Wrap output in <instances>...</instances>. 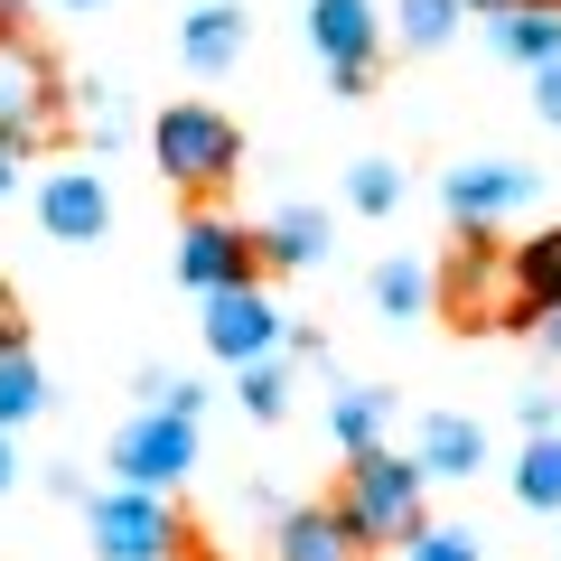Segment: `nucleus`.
Masks as SVG:
<instances>
[{
	"mask_svg": "<svg viewBox=\"0 0 561 561\" xmlns=\"http://www.w3.org/2000/svg\"><path fill=\"white\" fill-rule=\"evenodd\" d=\"M421 486H431V468L421 459H393V449H346V478H337V515L356 524V542H412L421 524Z\"/></svg>",
	"mask_w": 561,
	"mask_h": 561,
	"instance_id": "obj_1",
	"label": "nucleus"
},
{
	"mask_svg": "<svg viewBox=\"0 0 561 561\" xmlns=\"http://www.w3.org/2000/svg\"><path fill=\"white\" fill-rule=\"evenodd\" d=\"M440 300L459 328H524V290H515V243H496V225H459L440 272Z\"/></svg>",
	"mask_w": 561,
	"mask_h": 561,
	"instance_id": "obj_2",
	"label": "nucleus"
},
{
	"mask_svg": "<svg viewBox=\"0 0 561 561\" xmlns=\"http://www.w3.org/2000/svg\"><path fill=\"white\" fill-rule=\"evenodd\" d=\"M150 150H160V169L179 187H197V197H216V187L243 169V131L216 113V103H169V113L150 122Z\"/></svg>",
	"mask_w": 561,
	"mask_h": 561,
	"instance_id": "obj_3",
	"label": "nucleus"
},
{
	"mask_svg": "<svg viewBox=\"0 0 561 561\" xmlns=\"http://www.w3.org/2000/svg\"><path fill=\"white\" fill-rule=\"evenodd\" d=\"M66 131V103H57V66H47L38 38H20V28L0 20V140H20V150H38V140Z\"/></svg>",
	"mask_w": 561,
	"mask_h": 561,
	"instance_id": "obj_4",
	"label": "nucleus"
},
{
	"mask_svg": "<svg viewBox=\"0 0 561 561\" xmlns=\"http://www.w3.org/2000/svg\"><path fill=\"white\" fill-rule=\"evenodd\" d=\"M84 534H94L103 561H169L187 542L179 515H169V496H150V486H103L84 505Z\"/></svg>",
	"mask_w": 561,
	"mask_h": 561,
	"instance_id": "obj_5",
	"label": "nucleus"
},
{
	"mask_svg": "<svg viewBox=\"0 0 561 561\" xmlns=\"http://www.w3.org/2000/svg\"><path fill=\"white\" fill-rule=\"evenodd\" d=\"M113 468H122V486H150V496H169V486L197 468V412H179V402H150L140 421H122Z\"/></svg>",
	"mask_w": 561,
	"mask_h": 561,
	"instance_id": "obj_6",
	"label": "nucleus"
},
{
	"mask_svg": "<svg viewBox=\"0 0 561 561\" xmlns=\"http://www.w3.org/2000/svg\"><path fill=\"white\" fill-rule=\"evenodd\" d=\"M534 169H515V160H468V169H449L440 179V206H449V225H505V216H524L534 206Z\"/></svg>",
	"mask_w": 561,
	"mask_h": 561,
	"instance_id": "obj_7",
	"label": "nucleus"
},
{
	"mask_svg": "<svg viewBox=\"0 0 561 561\" xmlns=\"http://www.w3.org/2000/svg\"><path fill=\"white\" fill-rule=\"evenodd\" d=\"M206 346L225 365H253L280 346V309L262 300V280H234V290H206Z\"/></svg>",
	"mask_w": 561,
	"mask_h": 561,
	"instance_id": "obj_8",
	"label": "nucleus"
},
{
	"mask_svg": "<svg viewBox=\"0 0 561 561\" xmlns=\"http://www.w3.org/2000/svg\"><path fill=\"white\" fill-rule=\"evenodd\" d=\"M253 272H262V243L234 234V225L197 216V225L179 234V280L197 290V300H206V290H234V280H253Z\"/></svg>",
	"mask_w": 561,
	"mask_h": 561,
	"instance_id": "obj_9",
	"label": "nucleus"
},
{
	"mask_svg": "<svg viewBox=\"0 0 561 561\" xmlns=\"http://www.w3.org/2000/svg\"><path fill=\"white\" fill-rule=\"evenodd\" d=\"M309 47H319L328 76H337V66H375L383 10H375V0H309Z\"/></svg>",
	"mask_w": 561,
	"mask_h": 561,
	"instance_id": "obj_10",
	"label": "nucleus"
},
{
	"mask_svg": "<svg viewBox=\"0 0 561 561\" xmlns=\"http://www.w3.org/2000/svg\"><path fill=\"white\" fill-rule=\"evenodd\" d=\"M38 225L57 243H103V225H113V197H103L94 169H57V179L38 187Z\"/></svg>",
	"mask_w": 561,
	"mask_h": 561,
	"instance_id": "obj_11",
	"label": "nucleus"
},
{
	"mask_svg": "<svg viewBox=\"0 0 561 561\" xmlns=\"http://www.w3.org/2000/svg\"><path fill=\"white\" fill-rule=\"evenodd\" d=\"M243 47H253V20H243L234 0H197L179 28V57L197 66V76H225V66H243Z\"/></svg>",
	"mask_w": 561,
	"mask_h": 561,
	"instance_id": "obj_12",
	"label": "nucleus"
},
{
	"mask_svg": "<svg viewBox=\"0 0 561 561\" xmlns=\"http://www.w3.org/2000/svg\"><path fill=\"white\" fill-rule=\"evenodd\" d=\"M486 38L515 66H552L561 57V0H505V10H486Z\"/></svg>",
	"mask_w": 561,
	"mask_h": 561,
	"instance_id": "obj_13",
	"label": "nucleus"
},
{
	"mask_svg": "<svg viewBox=\"0 0 561 561\" xmlns=\"http://www.w3.org/2000/svg\"><path fill=\"white\" fill-rule=\"evenodd\" d=\"M272 552L280 561H365V542H356V524H346L337 505H290L280 534H272Z\"/></svg>",
	"mask_w": 561,
	"mask_h": 561,
	"instance_id": "obj_14",
	"label": "nucleus"
},
{
	"mask_svg": "<svg viewBox=\"0 0 561 561\" xmlns=\"http://www.w3.org/2000/svg\"><path fill=\"white\" fill-rule=\"evenodd\" d=\"M431 478H478L486 468V421H468V412H431L421 421V449H412Z\"/></svg>",
	"mask_w": 561,
	"mask_h": 561,
	"instance_id": "obj_15",
	"label": "nucleus"
},
{
	"mask_svg": "<svg viewBox=\"0 0 561 561\" xmlns=\"http://www.w3.org/2000/svg\"><path fill=\"white\" fill-rule=\"evenodd\" d=\"M253 243H262V262H280V272H309V262H328V216L319 206H280Z\"/></svg>",
	"mask_w": 561,
	"mask_h": 561,
	"instance_id": "obj_16",
	"label": "nucleus"
},
{
	"mask_svg": "<svg viewBox=\"0 0 561 561\" xmlns=\"http://www.w3.org/2000/svg\"><path fill=\"white\" fill-rule=\"evenodd\" d=\"M328 431H337V449H375L383 431H393V393H383V383H346L337 412H328Z\"/></svg>",
	"mask_w": 561,
	"mask_h": 561,
	"instance_id": "obj_17",
	"label": "nucleus"
},
{
	"mask_svg": "<svg viewBox=\"0 0 561 561\" xmlns=\"http://www.w3.org/2000/svg\"><path fill=\"white\" fill-rule=\"evenodd\" d=\"M515 505L561 515V431H534V449L515 459Z\"/></svg>",
	"mask_w": 561,
	"mask_h": 561,
	"instance_id": "obj_18",
	"label": "nucleus"
},
{
	"mask_svg": "<svg viewBox=\"0 0 561 561\" xmlns=\"http://www.w3.org/2000/svg\"><path fill=\"white\" fill-rule=\"evenodd\" d=\"M375 300H383V319H421V309H431V300H440V280H431V272H421V262H383V272H375Z\"/></svg>",
	"mask_w": 561,
	"mask_h": 561,
	"instance_id": "obj_19",
	"label": "nucleus"
},
{
	"mask_svg": "<svg viewBox=\"0 0 561 561\" xmlns=\"http://www.w3.org/2000/svg\"><path fill=\"white\" fill-rule=\"evenodd\" d=\"M459 20H468V0H393V38L402 47H449Z\"/></svg>",
	"mask_w": 561,
	"mask_h": 561,
	"instance_id": "obj_20",
	"label": "nucleus"
},
{
	"mask_svg": "<svg viewBox=\"0 0 561 561\" xmlns=\"http://www.w3.org/2000/svg\"><path fill=\"white\" fill-rule=\"evenodd\" d=\"M515 290L524 300H561V225H542L534 243H515Z\"/></svg>",
	"mask_w": 561,
	"mask_h": 561,
	"instance_id": "obj_21",
	"label": "nucleus"
},
{
	"mask_svg": "<svg viewBox=\"0 0 561 561\" xmlns=\"http://www.w3.org/2000/svg\"><path fill=\"white\" fill-rule=\"evenodd\" d=\"M38 402H47L38 356H28V346H10V356H0V431H10V421H28Z\"/></svg>",
	"mask_w": 561,
	"mask_h": 561,
	"instance_id": "obj_22",
	"label": "nucleus"
},
{
	"mask_svg": "<svg viewBox=\"0 0 561 561\" xmlns=\"http://www.w3.org/2000/svg\"><path fill=\"white\" fill-rule=\"evenodd\" d=\"M346 206H356V216H393L402 206V169L393 160H356L346 169Z\"/></svg>",
	"mask_w": 561,
	"mask_h": 561,
	"instance_id": "obj_23",
	"label": "nucleus"
},
{
	"mask_svg": "<svg viewBox=\"0 0 561 561\" xmlns=\"http://www.w3.org/2000/svg\"><path fill=\"white\" fill-rule=\"evenodd\" d=\"M234 375H243V412H253V421H280V402H290L280 356H253V365H234Z\"/></svg>",
	"mask_w": 561,
	"mask_h": 561,
	"instance_id": "obj_24",
	"label": "nucleus"
},
{
	"mask_svg": "<svg viewBox=\"0 0 561 561\" xmlns=\"http://www.w3.org/2000/svg\"><path fill=\"white\" fill-rule=\"evenodd\" d=\"M402 561H486V552H478L468 524H421V534L402 542Z\"/></svg>",
	"mask_w": 561,
	"mask_h": 561,
	"instance_id": "obj_25",
	"label": "nucleus"
},
{
	"mask_svg": "<svg viewBox=\"0 0 561 561\" xmlns=\"http://www.w3.org/2000/svg\"><path fill=\"white\" fill-rule=\"evenodd\" d=\"M534 113L561 131V57H552V66H534Z\"/></svg>",
	"mask_w": 561,
	"mask_h": 561,
	"instance_id": "obj_26",
	"label": "nucleus"
},
{
	"mask_svg": "<svg viewBox=\"0 0 561 561\" xmlns=\"http://www.w3.org/2000/svg\"><path fill=\"white\" fill-rule=\"evenodd\" d=\"M524 328H534V337L561 356V300H524Z\"/></svg>",
	"mask_w": 561,
	"mask_h": 561,
	"instance_id": "obj_27",
	"label": "nucleus"
},
{
	"mask_svg": "<svg viewBox=\"0 0 561 561\" xmlns=\"http://www.w3.org/2000/svg\"><path fill=\"white\" fill-rule=\"evenodd\" d=\"M10 346H28V337H20V300L0 290V356H10Z\"/></svg>",
	"mask_w": 561,
	"mask_h": 561,
	"instance_id": "obj_28",
	"label": "nucleus"
},
{
	"mask_svg": "<svg viewBox=\"0 0 561 561\" xmlns=\"http://www.w3.org/2000/svg\"><path fill=\"white\" fill-rule=\"evenodd\" d=\"M20 187V140H0V197Z\"/></svg>",
	"mask_w": 561,
	"mask_h": 561,
	"instance_id": "obj_29",
	"label": "nucleus"
},
{
	"mask_svg": "<svg viewBox=\"0 0 561 561\" xmlns=\"http://www.w3.org/2000/svg\"><path fill=\"white\" fill-rule=\"evenodd\" d=\"M20 486V449H10V431H0V496Z\"/></svg>",
	"mask_w": 561,
	"mask_h": 561,
	"instance_id": "obj_30",
	"label": "nucleus"
},
{
	"mask_svg": "<svg viewBox=\"0 0 561 561\" xmlns=\"http://www.w3.org/2000/svg\"><path fill=\"white\" fill-rule=\"evenodd\" d=\"M468 10H505V0H468Z\"/></svg>",
	"mask_w": 561,
	"mask_h": 561,
	"instance_id": "obj_31",
	"label": "nucleus"
},
{
	"mask_svg": "<svg viewBox=\"0 0 561 561\" xmlns=\"http://www.w3.org/2000/svg\"><path fill=\"white\" fill-rule=\"evenodd\" d=\"M66 10H94V0H66Z\"/></svg>",
	"mask_w": 561,
	"mask_h": 561,
	"instance_id": "obj_32",
	"label": "nucleus"
},
{
	"mask_svg": "<svg viewBox=\"0 0 561 561\" xmlns=\"http://www.w3.org/2000/svg\"><path fill=\"white\" fill-rule=\"evenodd\" d=\"M0 10H10V0H0Z\"/></svg>",
	"mask_w": 561,
	"mask_h": 561,
	"instance_id": "obj_33",
	"label": "nucleus"
}]
</instances>
